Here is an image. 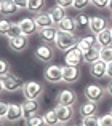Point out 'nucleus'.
I'll return each instance as SVG.
<instances>
[{"label": "nucleus", "mask_w": 112, "mask_h": 126, "mask_svg": "<svg viewBox=\"0 0 112 126\" xmlns=\"http://www.w3.org/2000/svg\"><path fill=\"white\" fill-rule=\"evenodd\" d=\"M26 126H45V120L42 115H34V117L26 120Z\"/></svg>", "instance_id": "nucleus-29"}, {"label": "nucleus", "mask_w": 112, "mask_h": 126, "mask_svg": "<svg viewBox=\"0 0 112 126\" xmlns=\"http://www.w3.org/2000/svg\"><path fill=\"white\" fill-rule=\"evenodd\" d=\"M55 2L58 6H62L64 10L72 8V5H74V0H55Z\"/></svg>", "instance_id": "nucleus-38"}, {"label": "nucleus", "mask_w": 112, "mask_h": 126, "mask_svg": "<svg viewBox=\"0 0 112 126\" xmlns=\"http://www.w3.org/2000/svg\"><path fill=\"white\" fill-rule=\"evenodd\" d=\"M106 72H107V64L104 61H96L93 64H90V75L96 80H101V78L106 77Z\"/></svg>", "instance_id": "nucleus-17"}, {"label": "nucleus", "mask_w": 112, "mask_h": 126, "mask_svg": "<svg viewBox=\"0 0 112 126\" xmlns=\"http://www.w3.org/2000/svg\"><path fill=\"white\" fill-rule=\"evenodd\" d=\"M21 109H22L24 120H27V118L34 117V115H37L38 112H40L42 105H40V102H38V99H26L21 104Z\"/></svg>", "instance_id": "nucleus-8"}, {"label": "nucleus", "mask_w": 112, "mask_h": 126, "mask_svg": "<svg viewBox=\"0 0 112 126\" xmlns=\"http://www.w3.org/2000/svg\"><path fill=\"white\" fill-rule=\"evenodd\" d=\"M99 59H101V61H104L106 64L112 62V46H107V48H101Z\"/></svg>", "instance_id": "nucleus-31"}, {"label": "nucleus", "mask_w": 112, "mask_h": 126, "mask_svg": "<svg viewBox=\"0 0 112 126\" xmlns=\"http://www.w3.org/2000/svg\"><path fill=\"white\" fill-rule=\"evenodd\" d=\"M48 15L51 16V21H53V24H55V26H58L59 22H61L62 19L67 16V10H64L62 6L55 5V6H51V8L48 10Z\"/></svg>", "instance_id": "nucleus-20"}, {"label": "nucleus", "mask_w": 112, "mask_h": 126, "mask_svg": "<svg viewBox=\"0 0 112 126\" xmlns=\"http://www.w3.org/2000/svg\"><path fill=\"white\" fill-rule=\"evenodd\" d=\"M55 46L53 45H47V43H42V45H38L37 48H35L34 51V58L37 59L38 62H51L55 59Z\"/></svg>", "instance_id": "nucleus-4"}, {"label": "nucleus", "mask_w": 112, "mask_h": 126, "mask_svg": "<svg viewBox=\"0 0 112 126\" xmlns=\"http://www.w3.org/2000/svg\"><path fill=\"white\" fill-rule=\"evenodd\" d=\"M0 126H5V118H0Z\"/></svg>", "instance_id": "nucleus-45"}, {"label": "nucleus", "mask_w": 112, "mask_h": 126, "mask_svg": "<svg viewBox=\"0 0 112 126\" xmlns=\"http://www.w3.org/2000/svg\"><path fill=\"white\" fill-rule=\"evenodd\" d=\"M91 6H94L96 10H107L109 0H90Z\"/></svg>", "instance_id": "nucleus-36"}, {"label": "nucleus", "mask_w": 112, "mask_h": 126, "mask_svg": "<svg viewBox=\"0 0 112 126\" xmlns=\"http://www.w3.org/2000/svg\"><path fill=\"white\" fill-rule=\"evenodd\" d=\"M77 42H78V38L75 34L58 31V35H56V40H55V48L59 49L61 53H67L69 49L77 46Z\"/></svg>", "instance_id": "nucleus-1"}, {"label": "nucleus", "mask_w": 112, "mask_h": 126, "mask_svg": "<svg viewBox=\"0 0 112 126\" xmlns=\"http://www.w3.org/2000/svg\"><path fill=\"white\" fill-rule=\"evenodd\" d=\"M34 21H35V24H37L38 31H40V29H45V27H51V26H55L53 21H51V16L48 15V11H42V13H38V15H35Z\"/></svg>", "instance_id": "nucleus-22"}, {"label": "nucleus", "mask_w": 112, "mask_h": 126, "mask_svg": "<svg viewBox=\"0 0 112 126\" xmlns=\"http://www.w3.org/2000/svg\"><path fill=\"white\" fill-rule=\"evenodd\" d=\"M82 125H83V126H99V117L94 115V117L82 118Z\"/></svg>", "instance_id": "nucleus-33"}, {"label": "nucleus", "mask_w": 112, "mask_h": 126, "mask_svg": "<svg viewBox=\"0 0 112 126\" xmlns=\"http://www.w3.org/2000/svg\"><path fill=\"white\" fill-rule=\"evenodd\" d=\"M88 5H91L90 0H74V5H72V10H75V11L82 13L85 8H87Z\"/></svg>", "instance_id": "nucleus-32"}, {"label": "nucleus", "mask_w": 112, "mask_h": 126, "mask_svg": "<svg viewBox=\"0 0 112 126\" xmlns=\"http://www.w3.org/2000/svg\"><path fill=\"white\" fill-rule=\"evenodd\" d=\"M107 10H109V11H112V0H109V5H107Z\"/></svg>", "instance_id": "nucleus-44"}, {"label": "nucleus", "mask_w": 112, "mask_h": 126, "mask_svg": "<svg viewBox=\"0 0 112 126\" xmlns=\"http://www.w3.org/2000/svg\"><path fill=\"white\" fill-rule=\"evenodd\" d=\"M111 22H112V11H111Z\"/></svg>", "instance_id": "nucleus-47"}, {"label": "nucleus", "mask_w": 112, "mask_h": 126, "mask_svg": "<svg viewBox=\"0 0 112 126\" xmlns=\"http://www.w3.org/2000/svg\"><path fill=\"white\" fill-rule=\"evenodd\" d=\"M75 126H83V125H82V123H78V125H75Z\"/></svg>", "instance_id": "nucleus-46"}, {"label": "nucleus", "mask_w": 112, "mask_h": 126, "mask_svg": "<svg viewBox=\"0 0 112 126\" xmlns=\"http://www.w3.org/2000/svg\"><path fill=\"white\" fill-rule=\"evenodd\" d=\"M43 78L48 83H59L62 81V67L56 64H50L47 65V69L43 70Z\"/></svg>", "instance_id": "nucleus-6"}, {"label": "nucleus", "mask_w": 112, "mask_h": 126, "mask_svg": "<svg viewBox=\"0 0 112 126\" xmlns=\"http://www.w3.org/2000/svg\"><path fill=\"white\" fill-rule=\"evenodd\" d=\"M111 113H112V107H111Z\"/></svg>", "instance_id": "nucleus-49"}, {"label": "nucleus", "mask_w": 112, "mask_h": 126, "mask_svg": "<svg viewBox=\"0 0 112 126\" xmlns=\"http://www.w3.org/2000/svg\"><path fill=\"white\" fill-rule=\"evenodd\" d=\"M0 80H2L3 89L8 91V93H15V91H18V89H22V86H24L22 78L19 77V75L11 74V72H10L8 75H5V77H2Z\"/></svg>", "instance_id": "nucleus-5"}, {"label": "nucleus", "mask_w": 112, "mask_h": 126, "mask_svg": "<svg viewBox=\"0 0 112 126\" xmlns=\"http://www.w3.org/2000/svg\"><path fill=\"white\" fill-rule=\"evenodd\" d=\"M19 10L13 0H0V15L2 16H13Z\"/></svg>", "instance_id": "nucleus-23"}, {"label": "nucleus", "mask_w": 112, "mask_h": 126, "mask_svg": "<svg viewBox=\"0 0 112 126\" xmlns=\"http://www.w3.org/2000/svg\"><path fill=\"white\" fill-rule=\"evenodd\" d=\"M64 65H74V67H80L82 62L83 61V53L80 51V49L77 48V46H74L72 49H69L67 53L64 54Z\"/></svg>", "instance_id": "nucleus-9"}, {"label": "nucleus", "mask_w": 112, "mask_h": 126, "mask_svg": "<svg viewBox=\"0 0 112 126\" xmlns=\"http://www.w3.org/2000/svg\"><path fill=\"white\" fill-rule=\"evenodd\" d=\"M18 35H21V27H19V22H13V26H11V29H10V32H8V40L10 38H15V37H18Z\"/></svg>", "instance_id": "nucleus-34"}, {"label": "nucleus", "mask_w": 112, "mask_h": 126, "mask_svg": "<svg viewBox=\"0 0 112 126\" xmlns=\"http://www.w3.org/2000/svg\"><path fill=\"white\" fill-rule=\"evenodd\" d=\"M106 93L109 96H112V80L109 81V83H107V86H106Z\"/></svg>", "instance_id": "nucleus-42"}, {"label": "nucleus", "mask_w": 112, "mask_h": 126, "mask_svg": "<svg viewBox=\"0 0 112 126\" xmlns=\"http://www.w3.org/2000/svg\"><path fill=\"white\" fill-rule=\"evenodd\" d=\"M10 69H11V67H10V62L5 61V59H0V78L5 77V75H8Z\"/></svg>", "instance_id": "nucleus-35"}, {"label": "nucleus", "mask_w": 112, "mask_h": 126, "mask_svg": "<svg viewBox=\"0 0 112 126\" xmlns=\"http://www.w3.org/2000/svg\"><path fill=\"white\" fill-rule=\"evenodd\" d=\"M8 46H10V49H13V51H16V53H22L24 49H27V46H29V38L21 34L15 38H10Z\"/></svg>", "instance_id": "nucleus-15"}, {"label": "nucleus", "mask_w": 112, "mask_h": 126, "mask_svg": "<svg viewBox=\"0 0 112 126\" xmlns=\"http://www.w3.org/2000/svg\"><path fill=\"white\" fill-rule=\"evenodd\" d=\"M111 31H112V24H111Z\"/></svg>", "instance_id": "nucleus-48"}, {"label": "nucleus", "mask_w": 112, "mask_h": 126, "mask_svg": "<svg viewBox=\"0 0 112 126\" xmlns=\"http://www.w3.org/2000/svg\"><path fill=\"white\" fill-rule=\"evenodd\" d=\"M15 5L18 6V10H27V2L29 0H13Z\"/></svg>", "instance_id": "nucleus-40"}, {"label": "nucleus", "mask_w": 112, "mask_h": 126, "mask_svg": "<svg viewBox=\"0 0 112 126\" xmlns=\"http://www.w3.org/2000/svg\"><path fill=\"white\" fill-rule=\"evenodd\" d=\"M45 5H47V0H29L27 2V11L35 16V15L43 11Z\"/></svg>", "instance_id": "nucleus-26"}, {"label": "nucleus", "mask_w": 112, "mask_h": 126, "mask_svg": "<svg viewBox=\"0 0 112 126\" xmlns=\"http://www.w3.org/2000/svg\"><path fill=\"white\" fill-rule=\"evenodd\" d=\"M75 24H77V27H85V26L90 24V16H87L85 13H77V16H75Z\"/></svg>", "instance_id": "nucleus-28"}, {"label": "nucleus", "mask_w": 112, "mask_h": 126, "mask_svg": "<svg viewBox=\"0 0 112 126\" xmlns=\"http://www.w3.org/2000/svg\"><path fill=\"white\" fill-rule=\"evenodd\" d=\"M78 113H80L82 118L94 117V115H98V104H96V102H91V101L82 102L80 107H78Z\"/></svg>", "instance_id": "nucleus-18"}, {"label": "nucleus", "mask_w": 112, "mask_h": 126, "mask_svg": "<svg viewBox=\"0 0 112 126\" xmlns=\"http://www.w3.org/2000/svg\"><path fill=\"white\" fill-rule=\"evenodd\" d=\"M99 126H112V113H106L99 117Z\"/></svg>", "instance_id": "nucleus-37"}, {"label": "nucleus", "mask_w": 112, "mask_h": 126, "mask_svg": "<svg viewBox=\"0 0 112 126\" xmlns=\"http://www.w3.org/2000/svg\"><path fill=\"white\" fill-rule=\"evenodd\" d=\"M80 67H74V65H62V81L67 85H72L75 81L80 80Z\"/></svg>", "instance_id": "nucleus-10"}, {"label": "nucleus", "mask_w": 112, "mask_h": 126, "mask_svg": "<svg viewBox=\"0 0 112 126\" xmlns=\"http://www.w3.org/2000/svg\"><path fill=\"white\" fill-rule=\"evenodd\" d=\"M106 77H109V80H112V62L107 64V72H106Z\"/></svg>", "instance_id": "nucleus-41"}, {"label": "nucleus", "mask_w": 112, "mask_h": 126, "mask_svg": "<svg viewBox=\"0 0 112 126\" xmlns=\"http://www.w3.org/2000/svg\"><path fill=\"white\" fill-rule=\"evenodd\" d=\"M19 27H21V34L26 37H31L34 34H38V27L35 24L34 18H22L19 21Z\"/></svg>", "instance_id": "nucleus-13"}, {"label": "nucleus", "mask_w": 112, "mask_h": 126, "mask_svg": "<svg viewBox=\"0 0 112 126\" xmlns=\"http://www.w3.org/2000/svg\"><path fill=\"white\" fill-rule=\"evenodd\" d=\"M42 117H43V120H45V126H58L59 125V118H58V113H56L55 109L47 110Z\"/></svg>", "instance_id": "nucleus-27"}, {"label": "nucleus", "mask_w": 112, "mask_h": 126, "mask_svg": "<svg viewBox=\"0 0 112 126\" xmlns=\"http://www.w3.org/2000/svg\"><path fill=\"white\" fill-rule=\"evenodd\" d=\"M22 94H24L26 99H40L45 93V86L40 83V81H26L24 86H22Z\"/></svg>", "instance_id": "nucleus-2"}, {"label": "nucleus", "mask_w": 112, "mask_h": 126, "mask_svg": "<svg viewBox=\"0 0 112 126\" xmlns=\"http://www.w3.org/2000/svg\"><path fill=\"white\" fill-rule=\"evenodd\" d=\"M83 94H85V99H87V101H91V102H96L98 104L99 101L104 99V96H106L107 93H106V86H101L98 83H90L85 88Z\"/></svg>", "instance_id": "nucleus-3"}, {"label": "nucleus", "mask_w": 112, "mask_h": 126, "mask_svg": "<svg viewBox=\"0 0 112 126\" xmlns=\"http://www.w3.org/2000/svg\"><path fill=\"white\" fill-rule=\"evenodd\" d=\"M109 26V19L104 18V16H90V24H88V29L93 35H98L99 32L106 31Z\"/></svg>", "instance_id": "nucleus-7"}, {"label": "nucleus", "mask_w": 112, "mask_h": 126, "mask_svg": "<svg viewBox=\"0 0 112 126\" xmlns=\"http://www.w3.org/2000/svg\"><path fill=\"white\" fill-rule=\"evenodd\" d=\"M99 54H101V46L96 43L93 48H90L87 53H83V61L88 62V64H93V62L99 61Z\"/></svg>", "instance_id": "nucleus-25"}, {"label": "nucleus", "mask_w": 112, "mask_h": 126, "mask_svg": "<svg viewBox=\"0 0 112 126\" xmlns=\"http://www.w3.org/2000/svg\"><path fill=\"white\" fill-rule=\"evenodd\" d=\"M58 31H62V32H71V34H75V32L78 31L77 24H75V19L71 18V16H66L64 19H62L61 22H59L58 26Z\"/></svg>", "instance_id": "nucleus-21"}, {"label": "nucleus", "mask_w": 112, "mask_h": 126, "mask_svg": "<svg viewBox=\"0 0 112 126\" xmlns=\"http://www.w3.org/2000/svg\"><path fill=\"white\" fill-rule=\"evenodd\" d=\"M56 101H58L59 105L74 107V104L77 102V93H75L74 89H67V88H66V89H62V91H59Z\"/></svg>", "instance_id": "nucleus-12"}, {"label": "nucleus", "mask_w": 112, "mask_h": 126, "mask_svg": "<svg viewBox=\"0 0 112 126\" xmlns=\"http://www.w3.org/2000/svg\"><path fill=\"white\" fill-rule=\"evenodd\" d=\"M96 40H98V45L101 48H107V46H112V31L111 27H107L106 31L99 32L96 35Z\"/></svg>", "instance_id": "nucleus-24"}, {"label": "nucleus", "mask_w": 112, "mask_h": 126, "mask_svg": "<svg viewBox=\"0 0 112 126\" xmlns=\"http://www.w3.org/2000/svg\"><path fill=\"white\" fill-rule=\"evenodd\" d=\"M6 112H8V104L0 101V118H5L6 117Z\"/></svg>", "instance_id": "nucleus-39"}, {"label": "nucleus", "mask_w": 112, "mask_h": 126, "mask_svg": "<svg viewBox=\"0 0 112 126\" xmlns=\"http://www.w3.org/2000/svg\"><path fill=\"white\" fill-rule=\"evenodd\" d=\"M11 26H13L11 21H8L6 18H2L0 19V35H2V37H6L10 29H11Z\"/></svg>", "instance_id": "nucleus-30"}, {"label": "nucleus", "mask_w": 112, "mask_h": 126, "mask_svg": "<svg viewBox=\"0 0 112 126\" xmlns=\"http://www.w3.org/2000/svg\"><path fill=\"white\" fill-rule=\"evenodd\" d=\"M5 91V89H3V85H2V80H0V96H2V93Z\"/></svg>", "instance_id": "nucleus-43"}, {"label": "nucleus", "mask_w": 112, "mask_h": 126, "mask_svg": "<svg viewBox=\"0 0 112 126\" xmlns=\"http://www.w3.org/2000/svg\"><path fill=\"white\" fill-rule=\"evenodd\" d=\"M98 43L96 40V35H85V37H82V38H78V42H77V48L80 49L82 53H87L90 48H93L94 45Z\"/></svg>", "instance_id": "nucleus-19"}, {"label": "nucleus", "mask_w": 112, "mask_h": 126, "mask_svg": "<svg viewBox=\"0 0 112 126\" xmlns=\"http://www.w3.org/2000/svg\"><path fill=\"white\" fill-rule=\"evenodd\" d=\"M21 118H24L21 105L19 104H8V112H6L5 121H8V123H18Z\"/></svg>", "instance_id": "nucleus-16"}, {"label": "nucleus", "mask_w": 112, "mask_h": 126, "mask_svg": "<svg viewBox=\"0 0 112 126\" xmlns=\"http://www.w3.org/2000/svg\"><path fill=\"white\" fill-rule=\"evenodd\" d=\"M55 110H56V113H58L59 125H67V123H71L72 118H74V115H75L74 107H67V105H59V104H56Z\"/></svg>", "instance_id": "nucleus-11"}, {"label": "nucleus", "mask_w": 112, "mask_h": 126, "mask_svg": "<svg viewBox=\"0 0 112 126\" xmlns=\"http://www.w3.org/2000/svg\"><path fill=\"white\" fill-rule=\"evenodd\" d=\"M56 35H58V27H56V26L45 27V29H40V31H38V38L42 40V43H47V45L55 46Z\"/></svg>", "instance_id": "nucleus-14"}]
</instances>
